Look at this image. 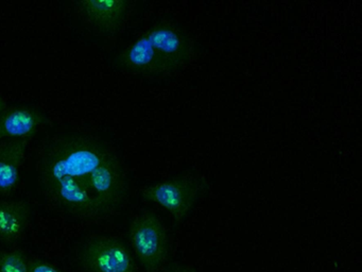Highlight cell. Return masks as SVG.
<instances>
[{"instance_id":"cell-7","label":"cell","mask_w":362,"mask_h":272,"mask_svg":"<svg viewBox=\"0 0 362 272\" xmlns=\"http://www.w3.org/2000/svg\"><path fill=\"white\" fill-rule=\"evenodd\" d=\"M48 118L37 108L31 106H8L0 114V142L16 138L33 137Z\"/></svg>"},{"instance_id":"cell-2","label":"cell","mask_w":362,"mask_h":272,"mask_svg":"<svg viewBox=\"0 0 362 272\" xmlns=\"http://www.w3.org/2000/svg\"><path fill=\"white\" fill-rule=\"evenodd\" d=\"M197 55L192 34L173 21L154 23L118 55V65L133 74L163 76L185 67Z\"/></svg>"},{"instance_id":"cell-5","label":"cell","mask_w":362,"mask_h":272,"mask_svg":"<svg viewBox=\"0 0 362 272\" xmlns=\"http://www.w3.org/2000/svg\"><path fill=\"white\" fill-rule=\"evenodd\" d=\"M80 261L90 272H137L136 264L126 244L107 236L88 239L82 246Z\"/></svg>"},{"instance_id":"cell-11","label":"cell","mask_w":362,"mask_h":272,"mask_svg":"<svg viewBox=\"0 0 362 272\" xmlns=\"http://www.w3.org/2000/svg\"><path fill=\"white\" fill-rule=\"evenodd\" d=\"M28 272H63L48 261L41 259H30L28 261Z\"/></svg>"},{"instance_id":"cell-4","label":"cell","mask_w":362,"mask_h":272,"mask_svg":"<svg viewBox=\"0 0 362 272\" xmlns=\"http://www.w3.org/2000/svg\"><path fill=\"white\" fill-rule=\"evenodd\" d=\"M129 238L146 272H158L169 252L166 227L152 212L137 215L129 227Z\"/></svg>"},{"instance_id":"cell-1","label":"cell","mask_w":362,"mask_h":272,"mask_svg":"<svg viewBox=\"0 0 362 272\" xmlns=\"http://www.w3.org/2000/svg\"><path fill=\"white\" fill-rule=\"evenodd\" d=\"M37 172L49 201L81 218L109 216L128 193V178L117 155L86 135L66 134L49 140L40 153Z\"/></svg>"},{"instance_id":"cell-3","label":"cell","mask_w":362,"mask_h":272,"mask_svg":"<svg viewBox=\"0 0 362 272\" xmlns=\"http://www.w3.org/2000/svg\"><path fill=\"white\" fill-rule=\"evenodd\" d=\"M209 189L205 176L185 174L147 185L141 189V195L146 201L154 202L168 210L175 223H181Z\"/></svg>"},{"instance_id":"cell-12","label":"cell","mask_w":362,"mask_h":272,"mask_svg":"<svg viewBox=\"0 0 362 272\" xmlns=\"http://www.w3.org/2000/svg\"><path fill=\"white\" fill-rule=\"evenodd\" d=\"M164 272H198L194 268L181 264H173L164 270Z\"/></svg>"},{"instance_id":"cell-10","label":"cell","mask_w":362,"mask_h":272,"mask_svg":"<svg viewBox=\"0 0 362 272\" xmlns=\"http://www.w3.org/2000/svg\"><path fill=\"white\" fill-rule=\"evenodd\" d=\"M0 272H28V259L23 251H0Z\"/></svg>"},{"instance_id":"cell-6","label":"cell","mask_w":362,"mask_h":272,"mask_svg":"<svg viewBox=\"0 0 362 272\" xmlns=\"http://www.w3.org/2000/svg\"><path fill=\"white\" fill-rule=\"evenodd\" d=\"M128 0H80L75 4L76 10L92 27L103 33L119 31L131 11Z\"/></svg>"},{"instance_id":"cell-13","label":"cell","mask_w":362,"mask_h":272,"mask_svg":"<svg viewBox=\"0 0 362 272\" xmlns=\"http://www.w3.org/2000/svg\"><path fill=\"white\" fill-rule=\"evenodd\" d=\"M8 108L7 101L3 96H0V114Z\"/></svg>"},{"instance_id":"cell-9","label":"cell","mask_w":362,"mask_h":272,"mask_svg":"<svg viewBox=\"0 0 362 272\" xmlns=\"http://www.w3.org/2000/svg\"><path fill=\"white\" fill-rule=\"evenodd\" d=\"M31 218V205L26 200H0V240L14 244L24 235Z\"/></svg>"},{"instance_id":"cell-8","label":"cell","mask_w":362,"mask_h":272,"mask_svg":"<svg viewBox=\"0 0 362 272\" xmlns=\"http://www.w3.org/2000/svg\"><path fill=\"white\" fill-rule=\"evenodd\" d=\"M33 137L0 142V196L13 193L20 182L21 168Z\"/></svg>"}]
</instances>
